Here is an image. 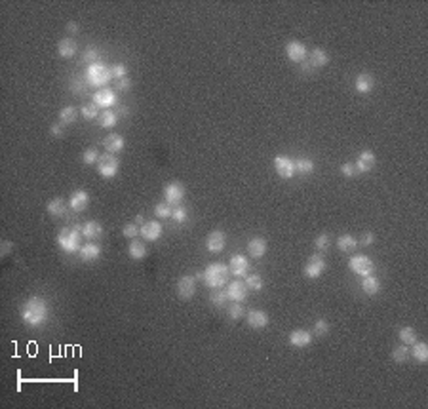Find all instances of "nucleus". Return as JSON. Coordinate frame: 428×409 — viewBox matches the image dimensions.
<instances>
[{"instance_id": "obj_28", "label": "nucleus", "mask_w": 428, "mask_h": 409, "mask_svg": "<svg viewBox=\"0 0 428 409\" xmlns=\"http://www.w3.org/2000/svg\"><path fill=\"white\" fill-rule=\"evenodd\" d=\"M76 52H78V46H76V42H74L73 38H63V40H59V44H57V54H59L63 59H71V57H74Z\"/></svg>"}, {"instance_id": "obj_35", "label": "nucleus", "mask_w": 428, "mask_h": 409, "mask_svg": "<svg viewBox=\"0 0 428 409\" xmlns=\"http://www.w3.org/2000/svg\"><path fill=\"white\" fill-rule=\"evenodd\" d=\"M97 120H99V124L103 127L111 130V127H114L118 124V114H116V111H113V109H107V111H103V113L99 114Z\"/></svg>"}, {"instance_id": "obj_32", "label": "nucleus", "mask_w": 428, "mask_h": 409, "mask_svg": "<svg viewBox=\"0 0 428 409\" xmlns=\"http://www.w3.org/2000/svg\"><path fill=\"white\" fill-rule=\"evenodd\" d=\"M293 162H295V171H297V174L310 175L314 171V160L308 158V156H299V158H295Z\"/></svg>"}, {"instance_id": "obj_36", "label": "nucleus", "mask_w": 428, "mask_h": 409, "mask_svg": "<svg viewBox=\"0 0 428 409\" xmlns=\"http://www.w3.org/2000/svg\"><path fill=\"white\" fill-rule=\"evenodd\" d=\"M398 337H400V341L403 342V345H413L415 341H417V331H415L413 328H409V326H403V328L398 331Z\"/></svg>"}, {"instance_id": "obj_52", "label": "nucleus", "mask_w": 428, "mask_h": 409, "mask_svg": "<svg viewBox=\"0 0 428 409\" xmlns=\"http://www.w3.org/2000/svg\"><path fill=\"white\" fill-rule=\"evenodd\" d=\"M373 242H375V234H373V232H366V234L361 236L360 244L363 246V248H368V246H373Z\"/></svg>"}, {"instance_id": "obj_3", "label": "nucleus", "mask_w": 428, "mask_h": 409, "mask_svg": "<svg viewBox=\"0 0 428 409\" xmlns=\"http://www.w3.org/2000/svg\"><path fill=\"white\" fill-rule=\"evenodd\" d=\"M82 228L80 227H65L57 232V246L65 253H78L82 248Z\"/></svg>"}, {"instance_id": "obj_1", "label": "nucleus", "mask_w": 428, "mask_h": 409, "mask_svg": "<svg viewBox=\"0 0 428 409\" xmlns=\"http://www.w3.org/2000/svg\"><path fill=\"white\" fill-rule=\"evenodd\" d=\"M19 316L21 320L31 328H40L50 320V305L44 297L33 295L23 303Z\"/></svg>"}, {"instance_id": "obj_31", "label": "nucleus", "mask_w": 428, "mask_h": 409, "mask_svg": "<svg viewBox=\"0 0 428 409\" xmlns=\"http://www.w3.org/2000/svg\"><path fill=\"white\" fill-rule=\"evenodd\" d=\"M409 356H413L415 362L426 363L428 362V345L426 342H413V350H409Z\"/></svg>"}, {"instance_id": "obj_27", "label": "nucleus", "mask_w": 428, "mask_h": 409, "mask_svg": "<svg viewBox=\"0 0 428 409\" xmlns=\"http://www.w3.org/2000/svg\"><path fill=\"white\" fill-rule=\"evenodd\" d=\"M82 236L88 238V240H99L103 236V227H101L99 221H88L82 225Z\"/></svg>"}, {"instance_id": "obj_25", "label": "nucleus", "mask_w": 428, "mask_h": 409, "mask_svg": "<svg viewBox=\"0 0 428 409\" xmlns=\"http://www.w3.org/2000/svg\"><path fill=\"white\" fill-rule=\"evenodd\" d=\"M375 88V78L371 76L369 73H361L356 76L354 80V90L358 92V94H369L371 90Z\"/></svg>"}, {"instance_id": "obj_37", "label": "nucleus", "mask_w": 428, "mask_h": 409, "mask_svg": "<svg viewBox=\"0 0 428 409\" xmlns=\"http://www.w3.org/2000/svg\"><path fill=\"white\" fill-rule=\"evenodd\" d=\"M97 105L94 103H88V105H82L80 107V116L84 120H94V118H99V111H97Z\"/></svg>"}, {"instance_id": "obj_49", "label": "nucleus", "mask_w": 428, "mask_h": 409, "mask_svg": "<svg viewBox=\"0 0 428 409\" xmlns=\"http://www.w3.org/2000/svg\"><path fill=\"white\" fill-rule=\"evenodd\" d=\"M341 174L345 175V177H356V175H358V169H356V166L352 162H345L341 166Z\"/></svg>"}, {"instance_id": "obj_55", "label": "nucleus", "mask_w": 428, "mask_h": 409, "mask_svg": "<svg viewBox=\"0 0 428 409\" xmlns=\"http://www.w3.org/2000/svg\"><path fill=\"white\" fill-rule=\"evenodd\" d=\"M71 90H73L74 94H82L84 92V82H76V80H73V86H71Z\"/></svg>"}, {"instance_id": "obj_11", "label": "nucleus", "mask_w": 428, "mask_h": 409, "mask_svg": "<svg viewBox=\"0 0 428 409\" xmlns=\"http://www.w3.org/2000/svg\"><path fill=\"white\" fill-rule=\"evenodd\" d=\"M324 272H326V259L318 253L312 255V257L307 261V265H305V276L310 278V280H316V278H320Z\"/></svg>"}, {"instance_id": "obj_33", "label": "nucleus", "mask_w": 428, "mask_h": 409, "mask_svg": "<svg viewBox=\"0 0 428 409\" xmlns=\"http://www.w3.org/2000/svg\"><path fill=\"white\" fill-rule=\"evenodd\" d=\"M337 248L345 251V253H350V251H354L358 248V240L352 234H341L337 238Z\"/></svg>"}, {"instance_id": "obj_57", "label": "nucleus", "mask_w": 428, "mask_h": 409, "mask_svg": "<svg viewBox=\"0 0 428 409\" xmlns=\"http://www.w3.org/2000/svg\"><path fill=\"white\" fill-rule=\"evenodd\" d=\"M116 114H124V116H126V114H127V107H122V105H120V107L116 109Z\"/></svg>"}, {"instance_id": "obj_39", "label": "nucleus", "mask_w": 428, "mask_h": 409, "mask_svg": "<svg viewBox=\"0 0 428 409\" xmlns=\"http://www.w3.org/2000/svg\"><path fill=\"white\" fill-rule=\"evenodd\" d=\"M408 358H409V349H408V345H400V347H396V349L392 350V360H394L396 363L408 362Z\"/></svg>"}, {"instance_id": "obj_38", "label": "nucleus", "mask_w": 428, "mask_h": 409, "mask_svg": "<svg viewBox=\"0 0 428 409\" xmlns=\"http://www.w3.org/2000/svg\"><path fill=\"white\" fill-rule=\"evenodd\" d=\"M246 288L251 289V291H261L263 286H265V282H263V278L259 274H248L246 276Z\"/></svg>"}, {"instance_id": "obj_54", "label": "nucleus", "mask_w": 428, "mask_h": 409, "mask_svg": "<svg viewBox=\"0 0 428 409\" xmlns=\"http://www.w3.org/2000/svg\"><path fill=\"white\" fill-rule=\"evenodd\" d=\"M116 88H118L120 92H127V90L132 88V80H130V78L126 76V78H122V80L116 82Z\"/></svg>"}, {"instance_id": "obj_5", "label": "nucleus", "mask_w": 428, "mask_h": 409, "mask_svg": "<svg viewBox=\"0 0 428 409\" xmlns=\"http://www.w3.org/2000/svg\"><path fill=\"white\" fill-rule=\"evenodd\" d=\"M120 169V160L116 155H111V153H105L103 156H99V162H97V171L103 179H113L114 175L118 174Z\"/></svg>"}, {"instance_id": "obj_15", "label": "nucleus", "mask_w": 428, "mask_h": 409, "mask_svg": "<svg viewBox=\"0 0 428 409\" xmlns=\"http://www.w3.org/2000/svg\"><path fill=\"white\" fill-rule=\"evenodd\" d=\"M227 246V234L223 230H213L206 238V248L209 253H221Z\"/></svg>"}, {"instance_id": "obj_6", "label": "nucleus", "mask_w": 428, "mask_h": 409, "mask_svg": "<svg viewBox=\"0 0 428 409\" xmlns=\"http://www.w3.org/2000/svg\"><path fill=\"white\" fill-rule=\"evenodd\" d=\"M348 267H350V270H352L354 274L361 276V278H363V276L373 274V270H375L373 259L368 257V255H363V253L352 255V257H350V261H348Z\"/></svg>"}, {"instance_id": "obj_19", "label": "nucleus", "mask_w": 428, "mask_h": 409, "mask_svg": "<svg viewBox=\"0 0 428 409\" xmlns=\"http://www.w3.org/2000/svg\"><path fill=\"white\" fill-rule=\"evenodd\" d=\"M162 230H164V228H162V225L158 221H147L141 225L139 234L147 242H156L162 236Z\"/></svg>"}, {"instance_id": "obj_34", "label": "nucleus", "mask_w": 428, "mask_h": 409, "mask_svg": "<svg viewBox=\"0 0 428 409\" xmlns=\"http://www.w3.org/2000/svg\"><path fill=\"white\" fill-rule=\"evenodd\" d=\"M76 118H78V109L74 107V105H67V107L61 109V113H59V122L63 124V126L74 124V122H76Z\"/></svg>"}, {"instance_id": "obj_58", "label": "nucleus", "mask_w": 428, "mask_h": 409, "mask_svg": "<svg viewBox=\"0 0 428 409\" xmlns=\"http://www.w3.org/2000/svg\"><path fill=\"white\" fill-rule=\"evenodd\" d=\"M135 221H137V225H143L145 219H143V215H137V217H135Z\"/></svg>"}, {"instance_id": "obj_51", "label": "nucleus", "mask_w": 428, "mask_h": 409, "mask_svg": "<svg viewBox=\"0 0 428 409\" xmlns=\"http://www.w3.org/2000/svg\"><path fill=\"white\" fill-rule=\"evenodd\" d=\"M12 249H14V244H12V242L4 240L0 244V255H2V257H6V255L12 253Z\"/></svg>"}, {"instance_id": "obj_2", "label": "nucleus", "mask_w": 428, "mask_h": 409, "mask_svg": "<svg viewBox=\"0 0 428 409\" xmlns=\"http://www.w3.org/2000/svg\"><path fill=\"white\" fill-rule=\"evenodd\" d=\"M228 276H230V270H228L227 265H223V263H209L204 268V272L198 274V278H202V282L206 284L207 288L221 289L223 286L228 284Z\"/></svg>"}, {"instance_id": "obj_9", "label": "nucleus", "mask_w": 428, "mask_h": 409, "mask_svg": "<svg viewBox=\"0 0 428 409\" xmlns=\"http://www.w3.org/2000/svg\"><path fill=\"white\" fill-rule=\"evenodd\" d=\"M274 169L282 179H291V177H295V174H297V171H295L293 158H289V156H286V155L276 156L274 158Z\"/></svg>"}, {"instance_id": "obj_47", "label": "nucleus", "mask_w": 428, "mask_h": 409, "mask_svg": "<svg viewBox=\"0 0 428 409\" xmlns=\"http://www.w3.org/2000/svg\"><path fill=\"white\" fill-rule=\"evenodd\" d=\"M188 217V211L187 208H183V206H177V208L172 209V219H174L175 223H185Z\"/></svg>"}, {"instance_id": "obj_44", "label": "nucleus", "mask_w": 428, "mask_h": 409, "mask_svg": "<svg viewBox=\"0 0 428 409\" xmlns=\"http://www.w3.org/2000/svg\"><path fill=\"white\" fill-rule=\"evenodd\" d=\"M314 246H316V249L318 251H328L329 249V246H331V240H329V234H320V236H316V240H314Z\"/></svg>"}, {"instance_id": "obj_13", "label": "nucleus", "mask_w": 428, "mask_h": 409, "mask_svg": "<svg viewBox=\"0 0 428 409\" xmlns=\"http://www.w3.org/2000/svg\"><path fill=\"white\" fill-rule=\"evenodd\" d=\"M196 293V278L194 276H181L177 282V295L183 301H190Z\"/></svg>"}, {"instance_id": "obj_17", "label": "nucleus", "mask_w": 428, "mask_h": 409, "mask_svg": "<svg viewBox=\"0 0 428 409\" xmlns=\"http://www.w3.org/2000/svg\"><path fill=\"white\" fill-rule=\"evenodd\" d=\"M375 162H377V156H375L373 150H361L356 158L354 166L358 169V174H369L375 168Z\"/></svg>"}, {"instance_id": "obj_12", "label": "nucleus", "mask_w": 428, "mask_h": 409, "mask_svg": "<svg viewBox=\"0 0 428 409\" xmlns=\"http://www.w3.org/2000/svg\"><path fill=\"white\" fill-rule=\"evenodd\" d=\"M268 314L265 312V310H259V309H251L246 312V324H248L249 328L255 329V331H259V329H265L268 326Z\"/></svg>"}, {"instance_id": "obj_40", "label": "nucleus", "mask_w": 428, "mask_h": 409, "mask_svg": "<svg viewBox=\"0 0 428 409\" xmlns=\"http://www.w3.org/2000/svg\"><path fill=\"white\" fill-rule=\"evenodd\" d=\"M209 301H211V305L213 307H225L227 305V301H228V297H227V291H223V289H213V293H211V297H209Z\"/></svg>"}, {"instance_id": "obj_14", "label": "nucleus", "mask_w": 428, "mask_h": 409, "mask_svg": "<svg viewBox=\"0 0 428 409\" xmlns=\"http://www.w3.org/2000/svg\"><path fill=\"white\" fill-rule=\"evenodd\" d=\"M286 55H288V59L293 61V63H303V61H307V57H308V50L303 42L291 40V42H288V46H286Z\"/></svg>"}, {"instance_id": "obj_46", "label": "nucleus", "mask_w": 428, "mask_h": 409, "mask_svg": "<svg viewBox=\"0 0 428 409\" xmlns=\"http://www.w3.org/2000/svg\"><path fill=\"white\" fill-rule=\"evenodd\" d=\"M314 333L318 337H324V335H328V333H329V322L326 320V318H320V320H316Z\"/></svg>"}, {"instance_id": "obj_41", "label": "nucleus", "mask_w": 428, "mask_h": 409, "mask_svg": "<svg viewBox=\"0 0 428 409\" xmlns=\"http://www.w3.org/2000/svg\"><path fill=\"white\" fill-rule=\"evenodd\" d=\"M172 206L169 204H166V202H160V204H156L154 206V215L158 217V219H169L172 217Z\"/></svg>"}, {"instance_id": "obj_42", "label": "nucleus", "mask_w": 428, "mask_h": 409, "mask_svg": "<svg viewBox=\"0 0 428 409\" xmlns=\"http://www.w3.org/2000/svg\"><path fill=\"white\" fill-rule=\"evenodd\" d=\"M82 162L86 164V166H94V164H97L99 162V153H97V148L90 147L84 150V155H82Z\"/></svg>"}, {"instance_id": "obj_48", "label": "nucleus", "mask_w": 428, "mask_h": 409, "mask_svg": "<svg viewBox=\"0 0 428 409\" xmlns=\"http://www.w3.org/2000/svg\"><path fill=\"white\" fill-rule=\"evenodd\" d=\"M139 225L137 223H130V225H126V227L122 228V234H124V238H130V240H134L135 236H139Z\"/></svg>"}, {"instance_id": "obj_56", "label": "nucleus", "mask_w": 428, "mask_h": 409, "mask_svg": "<svg viewBox=\"0 0 428 409\" xmlns=\"http://www.w3.org/2000/svg\"><path fill=\"white\" fill-rule=\"evenodd\" d=\"M67 31L71 34H76L78 31H80V27H78V23H74V21H71V23H67Z\"/></svg>"}, {"instance_id": "obj_18", "label": "nucleus", "mask_w": 428, "mask_h": 409, "mask_svg": "<svg viewBox=\"0 0 428 409\" xmlns=\"http://www.w3.org/2000/svg\"><path fill=\"white\" fill-rule=\"evenodd\" d=\"M310 342H312V333L307 329H293L289 333V345L295 349H307Z\"/></svg>"}, {"instance_id": "obj_4", "label": "nucleus", "mask_w": 428, "mask_h": 409, "mask_svg": "<svg viewBox=\"0 0 428 409\" xmlns=\"http://www.w3.org/2000/svg\"><path fill=\"white\" fill-rule=\"evenodd\" d=\"M86 84H90V86L97 88V90H101V88H107V84L111 80H113V74H111V67H107L105 63H101V61H95V63H92V65H88L86 69Z\"/></svg>"}, {"instance_id": "obj_53", "label": "nucleus", "mask_w": 428, "mask_h": 409, "mask_svg": "<svg viewBox=\"0 0 428 409\" xmlns=\"http://www.w3.org/2000/svg\"><path fill=\"white\" fill-rule=\"evenodd\" d=\"M50 134L54 135V137H57V139H59V137H63V135H65V130H63V124H54V126L50 127Z\"/></svg>"}, {"instance_id": "obj_8", "label": "nucleus", "mask_w": 428, "mask_h": 409, "mask_svg": "<svg viewBox=\"0 0 428 409\" xmlns=\"http://www.w3.org/2000/svg\"><path fill=\"white\" fill-rule=\"evenodd\" d=\"M94 105H97L99 109H103V111H107V109H113L118 105V95H116V92H114L113 88H101V90H97L94 94V101H92Z\"/></svg>"}, {"instance_id": "obj_16", "label": "nucleus", "mask_w": 428, "mask_h": 409, "mask_svg": "<svg viewBox=\"0 0 428 409\" xmlns=\"http://www.w3.org/2000/svg\"><path fill=\"white\" fill-rule=\"evenodd\" d=\"M227 297H228V301H232V303H246V299H248V288H246V284L240 282V280L228 282Z\"/></svg>"}, {"instance_id": "obj_7", "label": "nucleus", "mask_w": 428, "mask_h": 409, "mask_svg": "<svg viewBox=\"0 0 428 409\" xmlns=\"http://www.w3.org/2000/svg\"><path fill=\"white\" fill-rule=\"evenodd\" d=\"M185 196H187V190H185V187L179 181H172L164 187V202L169 204V206H174V208L183 204Z\"/></svg>"}, {"instance_id": "obj_24", "label": "nucleus", "mask_w": 428, "mask_h": 409, "mask_svg": "<svg viewBox=\"0 0 428 409\" xmlns=\"http://www.w3.org/2000/svg\"><path fill=\"white\" fill-rule=\"evenodd\" d=\"M78 257H80L84 263L97 261V259L101 257V248L97 246V244H94V242H90V244H84V246L78 249Z\"/></svg>"}, {"instance_id": "obj_21", "label": "nucleus", "mask_w": 428, "mask_h": 409, "mask_svg": "<svg viewBox=\"0 0 428 409\" xmlns=\"http://www.w3.org/2000/svg\"><path fill=\"white\" fill-rule=\"evenodd\" d=\"M267 240L265 238H261V236H255V238H251V240L248 242V255L249 257H253V259H261V257H265V253H267Z\"/></svg>"}, {"instance_id": "obj_26", "label": "nucleus", "mask_w": 428, "mask_h": 409, "mask_svg": "<svg viewBox=\"0 0 428 409\" xmlns=\"http://www.w3.org/2000/svg\"><path fill=\"white\" fill-rule=\"evenodd\" d=\"M360 288H361V291H363L366 295H377V293L381 291V280H379L377 276H373V274L363 276V278H361Z\"/></svg>"}, {"instance_id": "obj_20", "label": "nucleus", "mask_w": 428, "mask_h": 409, "mask_svg": "<svg viewBox=\"0 0 428 409\" xmlns=\"http://www.w3.org/2000/svg\"><path fill=\"white\" fill-rule=\"evenodd\" d=\"M88 206H90V195H88L86 190H74L73 195H71V198H69V208L73 209V211H76V213L84 211Z\"/></svg>"}, {"instance_id": "obj_10", "label": "nucleus", "mask_w": 428, "mask_h": 409, "mask_svg": "<svg viewBox=\"0 0 428 409\" xmlns=\"http://www.w3.org/2000/svg\"><path fill=\"white\" fill-rule=\"evenodd\" d=\"M228 270H230V274L236 276V278H244V276H248L249 259L246 257V255L234 253L232 257H230V261H228Z\"/></svg>"}, {"instance_id": "obj_30", "label": "nucleus", "mask_w": 428, "mask_h": 409, "mask_svg": "<svg viewBox=\"0 0 428 409\" xmlns=\"http://www.w3.org/2000/svg\"><path fill=\"white\" fill-rule=\"evenodd\" d=\"M67 208L69 204H65V200L63 198H54V200L48 202V213L52 215V217H63V215L67 213Z\"/></svg>"}, {"instance_id": "obj_45", "label": "nucleus", "mask_w": 428, "mask_h": 409, "mask_svg": "<svg viewBox=\"0 0 428 409\" xmlns=\"http://www.w3.org/2000/svg\"><path fill=\"white\" fill-rule=\"evenodd\" d=\"M111 74H113V78H116V80H122V78H126L127 76V69L124 63H114L113 67H111Z\"/></svg>"}, {"instance_id": "obj_29", "label": "nucleus", "mask_w": 428, "mask_h": 409, "mask_svg": "<svg viewBox=\"0 0 428 409\" xmlns=\"http://www.w3.org/2000/svg\"><path fill=\"white\" fill-rule=\"evenodd\" d=\"M148 253L147 246H145V242L141 240H132V244L127 246V255L134 259V261H141V259H145Z\"/></svg>"}, {"instance_id": "obj_22", "label": "nucleus", "mask_w": 428, "mask_h": 409, "mask_svg": "<svg viewBox=\"0 0 428 409\" xmlns=\"http://www.w3.org/2000/svg\"><path fill=\"white\" fill-rule=\"evenodd\" d=\"M103 145L107 148V153H111V155H118V153H122L124 147H126V139H124L120 134H109L107 137H105Z\"/></svg>"}, {"instance_id": "obj_50", "label": "nucleus", "mask_w": 428, "mask_h": 409, "mask_svg": "<svg viewBox=\"0 0 428 409\" xmlns=\"http://www.w3.org/2000/svg\"><path fill=\"white\" fill-rule=\"evenodd\" d=\"M82 59L86 61L88 65L95 63V61H97V50H95V48H86L84 54H82Z\"/></svg>"}, {"instance_id": "obj_43", "label": "nucleus", "mask_w": 428, "mask_h": 409, "mask_svg": "<svg viewBox=\"0 0 428 409\" xmlns=\"http://www.w3.org/2000/svg\"><path fill=\"white\" fill-rule=\"evenodd\" d=\"M246 316V309H244V303H232L230 309H228V318L230 320H240Z\"/></svg>"}, {"instance_id": "obj_23", "label": "nucleus", "mask_w": 428, "mask_h": 409, "mask_svg": "<svg viewBox=\"0 0 428 409\" xmlns=\"http://www.w3.org/2000/svg\"><path fill=\"white\" fill-rule=\"evenodd\" d=\"M329 63V54L322 48H316L312 52H308V65L310 69H322Z\"/></svg>"}]
</instances>
